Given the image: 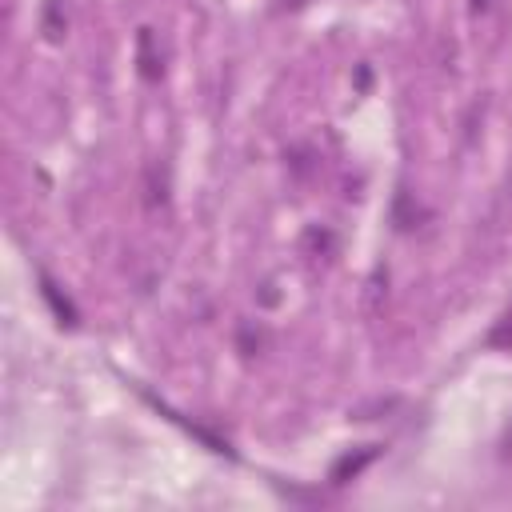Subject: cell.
Returning <instances> with one entry per match:
<instances>
[{
  "mask_svg": "<svg viewBox=\"0 0 512 512\" xmlns=\"http://www.w3.org/2000/svg\"><path fill=\"white\" fill-rule=\"evenodd\" d=\"M488 344H492V348H512V308H508V312L500 316V324L488 332Z\"/></svg>",
  "mask_w": 512,
  "mask_h": 512,
  "instance_id": "obj_1",
  "label": "cell"
},
{
  "mask_svg": "<svg viewBox=\"0 0 512 512\" xmlns=\"http://www.w3.org/2000/svg\"><path fill=\"white\" fill-rule=\"evenodd\" d=\"M368 460H372V448H368V452H360L356 460H352V456H344V460L332 468V480H336V484H344V476H348V472L356 476V472H360V464H368Z\"/></svg>",
  "mask_w": 512,
  "mask_h": 512,
  "instance_id": "obj_2",
  "label": "cell"
},
{
  "mask_svg": "<svg viewBox=\"0 0 512 512\" xmlns=\"http://www.w3.org/2000/svg\"><path fill=\"white\" fill-rule=\"evenodd\" d=\"M148 48H152V36L144 32V36H140V60H144V76H160V68H156V60H152V52H148Z\"/></svg>",
  "mask_w": 512,
  "mask_h": 512,
  "instance_id": "obj_3",
  "label": "cell"
}]
</instances>
